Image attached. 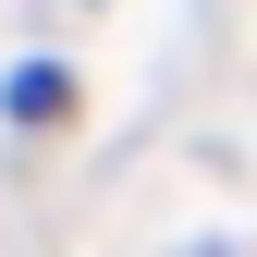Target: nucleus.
<instances>
[{
	"label": "nucleus",
	"mask_w": 257,
	"mask_h": 257,
	"mask_svg": "<svg viewBox=\"0 0 257 257\" xmlns=\"http://www.w3.org/2000/svg\"><path fill=\"white\" fill-rule=\"evenodd\" d=\"M61 110H74V74H61V61H13V74H0V122H13V135H49Z\"/></svg>",
	"instance_id": "f257e3e1"
}]
</instances>
